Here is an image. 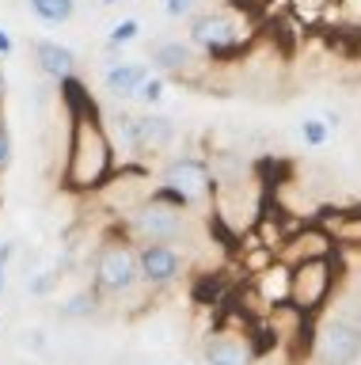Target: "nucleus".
I'll use <instances>...</instances> for the list:
<instances>
[{
  "mask_svg": "<svg viewBox=\"0 0 361 365\" xmlns=\"http://www.w3.org/2000/svg\"><path fill=\"white\" fill-rule=\"evenodd\" d=\"M115 171H118V153H115V145H110V137L103 130V110L69 118L61 187L69 194H88V198H95Z\"/></svg>",
  "mask_w": 361,
  "mask_h": 365,
  "instance_id": "1",
  "label": "nucleus"
},
{
  "mask_svg": "<svg viewBox=\"0 0 361 365\" xmlns=\"http://www.w3.org/2000/svg\"><path fill=\"white\" fill-rule=\"evenodd\" d=\"M187 42L206 57L213 65H229L236 57H244L255 42V23L240 16L232 8H213V11H202V16H190V34Z\"/></svg>",
  "mask_w": 361,
  "mask_h": 365,
  "instance_id": "2",
  "label": "nucleus"
},
{
  "mask_svg": "<svg viewBox=\"0 0 361 365\" xmlns=\"http://www.w3.org/2000/svg\"><path fill=\"white\" fill-rule=\"evenodd\" d=\"M92 289L103 301H122L133 289H141V274H137V244H130L118 228L95 244L92 255Z\"/></svg>",
  "mask_w": 361,
  "mask_h": 365,
  "instance_id": "3",
  "label": "nucleus"
},
{
  "mask_svg": "<svg viewBox=\"0 0 361 365\" xmlns=\"http://www.w3.org/2000/svg\"><path fill=\"white\" fill-rule=\"evenodd\" d=\"M115 228L137 247L141 244H183L187 232H190V221H187V213L172 210V205L145 198L137 210H130Z\"/></svg>",
  "mask_w": 361,
  "mask_h": 365,
  "instance_id": "4",
  "label": "nucleus"
},
{
  "mask_svg": "<svg viewBox=\"0 0 361 365\" xmlns=\"http://www.w3.org/2000/svg\"><path fill=\"white\" fill-rule=\"evenodd\" d=\"M338 289V255L331 259H308L293 267V285H289V304L300 316H323V308L335 301Z\"/></svg>",
  "mask_w": 361,
  "mask_h": 365,
  "instance_id": "5",
  "label": "nucleus"
},
{
  "mask_svg": "<svg viewBox=\"0 0 361 365\" xmlns=\"http://www.w3.org/2000/svg\"><path fill=\"white\" fill-rule=\"evenodd\" d=\"M315 358L320 365H354L361 358V319L350 308H331L315 324Z\"/></svg>",
  "mask_w": 361,
  "mask_h": 365,
  "instance_id": "6",
  "label": "nucleus"
},
{
  "mask_svg": "<svg viewBox=\"0 0 361 365\" xmlns=\"http://www.w3.org/2000/svg\"><path fill=\"white\" fill-rule=\"evenodd\" d=\"M160 182L175 187L190 202V210H202V205H209L213 198H217V179H213L209 156H194V153L172 156L160 171Z\"/></svg>",
  "mask_w": 361,
  "mask_h": 365,
  "instance_id": "7",
  "label": "nucleus"
},
{
  "mask_svg": "<svg viewBox=\"0 0 361 365\" xmlns=\"http://www.w3.org/2000/svg\"><path fill=\"white\" fill-rule=\"evenodd\" d=\"M149 68L160 73L164 80L202 84V76L209 73V61L183 38H160V42H152V50H149Z\"/></svg>",
  "mask_w": 361,
  "mask_h": 365,
  "instance_id": "8",
  "label": "nucleus"
},
{
  "mask_svg": "<svg viewBox=\"0 0 361 365\" xmlns=\"http://www.w3.org/2000/svg\"><path fill=\"white\" fill-rule=\"evenodd\" d=\"M137 274H141V289H149V293L172 289L187 274V255L179 251V244H141Z\"/></svg>",
  "mask_w": 361,
  "mask_h": 365,
  "instance_id": "9",
  "label": "nucleus"
},
{
  "mask_svg": "<svg viewBox=\"0 0 361 365\" xmlns=\"http://www.w3.org/2000/svg\"><path fill=\"white\" fill-rule=\"evenodd\" d=\"M331 255H338V247L331 244V236H327L315 221L297 225V228L289 232V240L281 244V251H278V259L289 262V267L308 262V259H331Z\"/></svg>",
  "mask_w": 361,
  "mask_h": 365,
  "instance_id": "10",
  "label": "nucleus"
},
{
  "mask_svg": "<svg viewBox=\"0 0 361 365\" xmlns=\"http://www.w3.org/2000/svg\"><path fill=\"white\" fill-rule=\"evenodd\" d=\"M315 225L331 236L338 251H361V205H327L315 213Z\"/></svg>",
  "mask_w": 361,
  "mask_h": 365,
  "instance_id": "11",
  "label": "nucleus"
},
{
  "mask_svg": "<svg viewBox=\"0 0 361 365\" xmlns=\"http://www.w3.org/2000/svg\"><path fill=\"white\" fill-rule=\"evenodd\" d=\"M289 285H293V267H289V262H281V259H274L270 267L251 274V293L258 297V304H263L266 312L289 304Z\"/></svg>",
  "mask_w": 361,
  "mask_h": 365,
  "instance_id": "12",
  "label": "nucleus"
},
{
  "mask_svg": "<svg viewBox=\"0 0 361 365\" xmlns=\"http://www.w3.org/2000/svg\"><path fill=\"white\" fill-rule=\"evenodd\" d=\"M175 137H179L175 118H167L160 110L137 114V156H164L175 145Z\"/></svg>",
  "mask_w": 361,
  "mask_h": 365,
  "instance_id": "13",
  "label": "nucleus"
},
{
  "mask_svg": "<svg viewBox=\"0 0 361 365\" xmlns=\"http://www.w3.org/2000/svg\"><path fill=\"white\" fill-rule=\"evenodd\" d=\"M202 358L206 365H255V346L247 335L240 339L236 331H213Z\"/></svg>",
  "mask_w": 361,
  "mask_h": 365,
  "instance_id": "14",
  "label": "nucleus"
},
{
  "mask_svg": "<svg viewBox=\"0 0 361 365\" xmlns=\"http://www.w3.org/2000/svg\"><path fill=\"white\" fill-rule=\"evenodd\" d=\"M76 50H69V46L53 42V38H38L35 42V68L42 76L50 80V84H61L65 76H76Z\"/></svg>",
  "mask_w": 361,
  "mask_h": 365,
  "instance_id": "15",
  "label": "nucleus"
},
{
  "mask_svg": "<svg viewBox=\"0 0 361 365\" xmlns=\"http://www.w3.org/2000/svg\"><path fill=\"white\" fill-rule=\"evenodd\" d=\"M152 68L141 65V61H110L107 73H103V88L110 99H137V91L145 84V76H149Z\"/></svg>",
  "mask_w": 361,
  "mask_h": 365,
  "instance_id": "16",
  "label": "nucleus"
},
{
  "mask_svg": "<svg viewBox=\"0 0 361 365\" xmlns=\"http://www.w3.org/2000/svg\"><path fill=\"white\" fill-rule=\"evenodd\" d=\"M99 304H103V297H99L92 285H84V289H76L73 297H65L58 304V316L61 319H92L99 312Z\"/></svg>",
  "mask_w": 361,
  "mask_h": 365,
  "instance_id": "17",
  "label": "nucleus"
},
{
  "mask_svg": "<svg viewBox=\"0 0 361 365\" xmlns=\"http://www.w3.org/2000/svg\"><path fill=\"white\" fill-rule=\"evenodd\" d=\"M31 16L50 23V27H61V23H69L76 16V0H27Z\"/></svg>",
  "mask_w": 361,
  "mask_h": 365,
  "instance_id": "18",
  "label": "nucleus"
},
{
  "mask_svg": "<svg viewBox=\"0 0 361 365\" xmlns=\"http://www.w3.org/2000/svg\"><path fill=\"white\" fill-rule=\"evenodd\" d=\"M297 133H300V141L308 145V148H323L327 137H331V125H327L320 114H308V118H300Z\"/></svg>",
  "mask_w": 361,
  "mask_h": 365,
  "instance_id": "19",
  "label": "nucleus"
},
{
  "mask_svg": "<svg viewBox=\"0 0 361 365\" xmlns=\"http://www.w3.org/2000/svg\"><path fill=\"white\" fill-rule=\"evenodd\" d=\"M221 293H224L221 274H202V282L194 285V301L198 304H221Z\"/></svg>",
  "mask_w": 361,
  "mask_h": 365,
  "instance_id": "20",
  "label": "nucleus"
},
{
  "mask_svg": "<svg viewBox=\"0 0 361 365\" xmlns=\"http://www.w3.org/2000/svg\"><path fill=\"white\" fill-rule=\"evenodd\" d=\"M164 96H167V80L160 73H149V76H145V84H141V91H137V99L152 110V107H160V103H164Z\"/></svg>",
  "mask_w": 361,
  "mask_h": 365,
  "instance_id": "21",
  "label": "nucleus"
},
{
  "mask_svg": "<svg viewBox=\"0 0 361 365\" xmlns=\"http://www.w3.org/2000/svg\"><path fill=\"white\" fill-rule=\"evenodd\" d=\"M137 34H141V23H137V19H118L115 27H110V34H107V46L122 50V46L137 42Z\"/></svg>",
  "mask_w": 361,
  "mask_h": 365,
  "instance_id": "22",
  "label": "nucleus"
},
{
  "mask_svg": "<svg viewBox=\"0 0 361 365\" xmlns=\"http://www.w3.org/2000/svg\"><path fill=\"white\" fill-rule=\"evenodd\" d=\"M149 198L160 202V205H172V210H179V213H194V210H190V202L175 187H167V182H156V187L149 190Z\"/></svg>",
  "mask_w": 361,
  "mask_h": 365,
  "instance_id": "23",
  "label": "nucleus"
},
{
  "mask_svg": "<svg viewBox=\"0 0 361 365\" xmlns=\"http://www.w3.org/2000/svg\"><path fill=\"white\" fill-rule=\"evenodd\" d=\"M61 278H65L61 267H58V270H38L35 278H27V289H31V297H50L53 289H58Z\"/></svg>",
  "mask_w": 361,
  "mask_h": 365,
  "instance_id": "24",
  "label": "nucleus"
},
{
  "mask_svg": "<svg viewBox=\"0 0 361 365\" xmlns=\"http://www.w3.org/2000/svg\"><path fill=\"white\" fill-rule=\"evenodd\" d=\"M327 16H335V19H342L346 27L361 31V0H335Z\"/></svg>",
  "mask_w": 361,
  "mask_h": 365,
  "instance_id": "25",
  "label": "nucleus"
},
{
  "mask_svg": "<svg viewBox=\"0 0 361 365\" xmlns=\"http://www.w3.org/2000/svg\"><path fill=\"white\" fill-rule=\"evenodd\" d=\"M198 8V0H164V16L167 19H190Z\"/></svg>",
  "mask_w": 361,
  "mask_h": 365,
  "instance_id": "26",
  "label": "nucleus"
},
{
  "mask_svg": "<svg viewBox=\"0 0 361 365\" xmlns=\"http://www.w3.org/2000/svg\"><path fill=\"white\" fill-rule=\"evenodd\" d=\"M12 168V133H8V122L0 118V175Z\"/></svg>",
  "mask_w": 361,
  "mask_h": 365,
  "instance_id": "27",
  "label": "nucleus"
},
{
  "mask_svg": "<svg viewBox=\"0 0 361 365\" xmlns=\"http://www.w3.org/2000/svg\"><path fill=\"white\" fill-rule=\"evenodd\" d=\"M16 53V42H12V34H8L4 27H0V57H12Z\"/></svg>",
  "mask_w": 361,
  "mask_h": 365,
  "instance_id": "28",
  "label": "nucleus"
},
{
  "mask_svg": "<svg viewBox=\"0 0 361 365\" xmlns=\"http://www.w3.org/2000/svg\"><path fill=\"white\" fill-rule=\"evenodd\" d=\"M12 255H16V244L8 240V244H0V267H8L12 262Z\"/></svg>",
  "mask_w": 361,
  "mask_h": 365,
  "instance_id": "29",
  "label": "nucleus"
},
{
  "mask_svg": "<svg viewBox=\"0 0 361 365\" xmlns=\"http://www.w3.org/2000/svg\"><path fill=\"white\" fill-rule=\"evenodd\" d=\"M4 96H8V76H4V61H0V107H4Z\"/></svg>",
  "mask_w": 361,
  "mask_h": 365,
  "instance_id": "30",
  "label": "nucleus"
},
{
  "mask_svg": "<svg viewBox=\"0 0 361 365\" xmlns=\"http://www.w3.org/2000/svg\"><path fill=\"white\" fill-rule=\"evenodd\" d=\"M8 289V267H0V293Z\"/></svg>",
  "mask_w": 361,
  "mask_h": 365,
  "instance_id": "31",
  "label": "nucleus"
},
{
  "mask_svg": "<svg viewBox=\"0 0 361 365\" xmlns=\"http://www.w3.org/2000/svg\"><path fill=\"white\" fill-rule=\"evenodd\" d=\"M103 8H115V4H130V0H99Z\"/></svg>",
  "mask_w": 361,
  "mask_h": 365,
  "instance_id": "32",
  "label": "nucleus"
},
{
  "mask_svg": "<svg viewBox=\"0 0 361 365\" xmlns=\"http://www.w3.org/2000/svg\"><path fill=\"white\" fill-rule=\"evenodd\" d=\"M0 331H4V316H0Z\"/></svg>",
  "mask_w": 361,
  "mask_h": 365,
  "instance_id": "33",
  "label": "nucleus"
}]
</instances>
